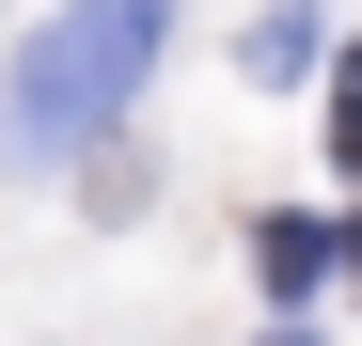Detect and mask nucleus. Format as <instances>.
Instances as JSON below:
<instances>
[{
  "label": "nucleus",
  "mask_w": 362,
  "mask_h": 346,
  "mask_svg": "<svg viewBox=\"0 0 362 346\" xmlns=\"http://www.w3.org/2000/svg\"><path fill=\"white\" fill-rule=\"evenodd\" d=\"M252 79H315V16H252Z\"/></svg>",
  "instance_id": "obj_4"
},
{
  "label": "nucleus",
  "mask_w": 362,
  "mask_h": 346,
  "mask_svg": "<svg viewBox=\"0 0 362 346\" xmlns=\"http://www.w3.org/2000/svg\"><path fill=\"white\" fill-rule=\"evenodd\" d=\"M252 268L284 283V299H315L331 268H362V237H346V220H299V205H268V220H252Z\"/></svg>",
  "instance_id": "obj_2"
},
{
  "label": "nucleus",
  "mask_w": 362,
  "mask_h": 346,
  "mask_svg": "<svg viewBox=\"0 0 362 346\" xmlns=\"http://www.w3.org/2000/svg\"><path fill=\"white\" fill-rule=\"evenodd\" d=\"M268 346H315V330H268Z\"/></svg>",
  "instance_id": "obj_5"
},
{
  "label": "nucleus",
  "mask_w": 362,
  "mask_h": 346,
  "mask_svg": "<svg viewBox=\"0 0 362 346\" xmlns=\"http://www.w3.org/2000/svg\"><path fill=\"white\" fill-rule=\"evenodd\" d=\"M331 173L362 189V47H331Z\"/></svg>",
  "instance_id": "obj_3"
},
{
  "label": "nucleus",
  "mask_w": 362,
  "mask_h": 346,
  "mask_svg": "<svg viewBox=\"0 0 362 346\" xmlns=\"http://www.w3.org/2000/svg\"><path fill=\"white\" fill-rule=\"evenodd\" d=\"M173 47V0H64L32 47H16V95H0V142L16 157H79L127 126V95L158 79Z\"/></svg>",
  "instance_id": "obj_1"
}]
</instances>
